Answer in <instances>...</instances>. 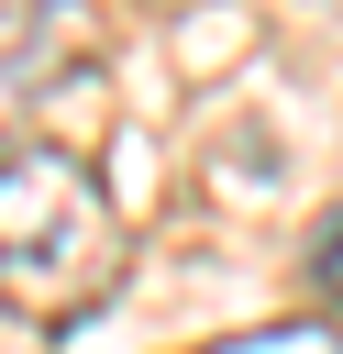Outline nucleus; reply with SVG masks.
Returning a JSON list of instances; mask_svg holds the SVG:
<instances>
[{
	"instance_id": "f257e3e1",
	"label": "nucleus",
	"mask_w": 343,
	"mask_h": 354,
	"mask_svg": "<svg viewBox=\"0 0 343 354\" xmlns=\"http://www.w3.org/2000/svg\"><path fill=\"white\" fill-rule=\"evenodd\" d=\"M122 266H133V232L100 166L77 144H11L0 155V310L66 332L122 288Z\"/></svg>"
},
{
	"instance_id": "f03ea898",
	"label": "nucleus",
	"mask_w": 343,
	"mask_h": 354,
	"mask_svg": "<svg viewBox=\"0 0 343 354\" xmlns=\"http://www.w3.org/2000/svg\"><path fill=\"white\" fill-rule=\"evenodd\" d=\"M100 55V11L89 0H0V122L33 111L55 77H77Z\"/></svg>"
},
{
	"instance_id": "7ed1b4c3",
	"label": "nucleus",
	"mask_w": 343,
	"mask_h": 354,
	"mask_svg": "<svg viewBox=\"0 0 343 354\" xmlns=\"http://www.w3.org/2000/svg\"><path fill=\"white\" fill-rule=\"evenodd\" d=\"M210 354H343V321H266V332H232Z\"/></svg>"
},
{
	"instance_id": "20e7f679",
	"label": "nucleus",
	"mask_w": 343,
	"mask_h": 354,
	"mask_svg": "<svg viewBox=\"0 0 343 354\" xmlns=\"http://www.w3.org/2000/svg\"><path fill=\"white\" fill-rule=\"evenodd\" d=\"M310 288H321V299L343 310V210H332V221L310 232Z\"/></svg>"
}]
</instances>
